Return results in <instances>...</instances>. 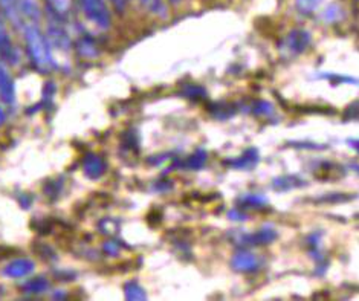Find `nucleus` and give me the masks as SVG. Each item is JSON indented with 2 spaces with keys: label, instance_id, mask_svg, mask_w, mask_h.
Returning a JSON list of instances; mask_svg holds the SVG:
<instances>
[{
  "label": "nucleus",
  "instance_id": "f257e3e1",
  "mask_svg": "<svg viewBox=\"0 0 359 301\" xmlns=\"http://www.w3.org/2000/svg\"><path fill=\"white\" fill-rule=\"evenodd\" d=\"M25 43H27V53L32 66L41 74L50 72L55 66L53 48L45 34L39 28V23H27L23 28Z\"/></svg>",
  "mask_w": 359,
  "mask_h": 301
},
{
  "label": "nucleus",
  "instance_id": "f03ea898",
  "mask_svg": "<svg viewBox=\"0 0 359 301\" xmlns=\"http://www.w3.org/2000/svg\"><path fill=\"white\" fill-rule=\"evenodd\" d=\"M79 4L84 15H86L93 25H97L101 29L110 28L112 15H110L107 4L104 0H79Z\"/></svg>",
  "mask_w": 359,
  "mask_h": 301
},
{
  "label": "nucleus",
  "instance_id": "7ed1b4c3",
  "mask_svg": "<svg viewBox=\"0 0 359 301\" xmlns=\"http://www.w3.org/2000/svg\"><path fill=\"white\" fill-rule=\"evenodd\" d=\"M0 57L6 65L19 63V51H17L14 41L8 32L6 25L0 19Z\"/></svg>",
  "mask_w": 359,
  "mask_h": 301
},
{
  "label": "nucleus",
  "instance_id": "20e7f679",
  "mask_svg": "<svg viewBox=\"0 0 359 301\" xmlns=\"http://www.w3.org/2000/svg\"><path fill=\"white\" fill-rule=\"evenodd\" d=\"M311 34L304 29H294L287 34V37L283 41V49L287 54L295 55L302 54L303 51L309 46Z\"/></svg>",
  "mask_w": 359,
  "mask_h": 301
},
{
  "label": "nucleus",
  "instance_id": "39448f33",
  "mask_svg": "<svg viewBox=\"0 0 359 301\" xmlns=\"http://www.w3.org/2000/svg\"><path fill=\"white\" fill-rule=\"evenodd\" d=\"M0 11H2L5 19L10 22L14 28H25V17L22 13L20 0H0Z\"/></svg>",
  "mask_w": 359,
  "mask_h": 301
},
{
  "label": "nucleus",
  "instance_id": "423d86ee",
  "mask_svg": "<svg viewBox=\"0 0 359 301\" xmlns=\"http://www.w3.org/2000/svg\"><path fill=\"white\" fill-rule=\"evenodd\" d=\"M0 98H2L4 102L6 105H13L15 100V86L14 80L8 71L6 63L0 57Z\"/></svg>",
  "mask_w": 359,
  "mask_h": 301
},
{
  "label": "nucleus",
  "instance_id": "0eeeda50",
  "mask_svg": "<svg viewBox=\"0 0 359 301\" xmlns=\"http://www.w3.org/2000/svg\"><path fill=\"white\" fill-rule=\"evenodd\" d=\"M231 266H233V269L237 272H252L260 266V260L254 253L241 251L233 257Z\"/></svg>",
  "mask_w": 359,
  "mask_h": 301
},
{
  "label": "nucleus",
  "instance_id": "6e6552de",
  "mask_svg": "<svg viewBox=\"0 0 359 301\" xmlns=\"http://www.w3.org/2000/svg\"><path fill=\"white\" fill-rule=\"evenodd\" d=\"M83 171L89 179H100L106 173V162L95 153H88L83 159Z\"/></svg>",
  "mask_w": 359,
  "mask_h": 301
},
{
  "label": "nucleus",
  "instance_id": "1a4fd4ad",
  "mask_svg": "<svg viewBox=\"0 0 359 301\" xmlns=\"http://www.w3.org/2000/svg\"><path fill=\"white\" fill-rule=\"evenodd\" d=\"M34 268H36V265H34L32 260L15 259L5 266L4 274L6 277H11V279H23L27 277V275H29L34 271Z\"/></svg>",
  "mask_w": 359,
  "mask_h": 301
},
{
  "label": "nucleus",
  "instance_id": "9d476101",
  "mask_svg": "<svg viewBox=\"0 0 359 301\" xmlns=\"http://www.w3.org/2000/svg\"><path fill=\"white\" fill-rule=\"evenodd\" d=\"M276 239H277V231L273 229V227L266 225V227H262L252 234L242 236L241 240L242 243H246V245H266V243H272Z\"/></svg>",
  "mask_w": 359,
  "mask_h": 301
},
{
  "label": "nucleus",
  "instance_id": "9b49d317",
  "mask_svg": "<svg viewBox=\"0 0 359 301\" xmlns=\"http://www.w3.org/2000/svg\"><path fill=\"white\" fill-rule=\"evenodd\" d=\"M257 162H259V152L255 149H250L246 150L242 156L228 161V164L237 170H251L252 167L257 166Z\"/></svg>",
  "mask_w": 359,
  "mask_h": 301
},
{
  "label": "nucleus",
  "instance_id": "f8f14e48",
  "mask_svg": "<svg viewBox=\"0 0 359 301\" xmlns=\"http://www.w3.org/2000/svg\"><path fill=\"white\" fill-rule=\"evenodd\" d=\"M45 2L49 8V13L53 14L57 20L66 19L71 13L72 0H45Z\"/></svg>",
  "mask_w": 359,
  "mask_h": 301
},
{
  "label": "nucleus",
  "instance_id": "ddd939ff",
  "mask_svg": "<svg viewBox=\"0 0 359 301\" xmlns=\"http://www.w3.org/2000/svg\"><path fill=\"white\" fill-rule=\"evenodd\" d=\"M23 289H25V292H29V294H41V292L49 289V281L43 277L31 279L29 281L25 283Z\"/></svg>",
  "mask_w": 359,
  "mask_h": 301
},
{
  "label": "nucleus",
  "instance_id": "4468645a",
  "mask_svg": "<svg viewBox=\"0 0 359 301\" xmlns=\"http://www.w3.org/2000/svg\"><path fill=\"white\" fill-rule=\"evenodd\" d=\"M124 294L127 300H145L147 295H145V290L142 286H140L136 281H129L124 286Z\"/></svg>",
  "mask_w": 359,
  "mask_h": 301
},
{
  "label": "nucleus",
  "instance_id": "2eb2a0df",
  "mask_svg": "<svg viewBox=\"0 0 359 301\" xmlns=\"http://www.w3.org/2000/svg\"><path fill=\"white\" fill-rule=\"evenodd\" d=\"M323 0H295V6L298 13L302 14H312L318 10Z\"/></svg>",
  "mask_w": 359,
  "mask_h": 301
},
{
  "label": "nucleus",
  "instance_id": "dca6fc26",
  "mask_svg": "<svg viewBox=\"0 0 359 301\" xmlns=\"http://www.w3.org/2000/svg\"><path fill=\"white\" fill-rule=\"evenodd\" d=\"M241 201L246 208H260V206H264L268 203L266 197H263L260 194H245Z\"/></svg>",
  "mask_w": 359,
  "mask_h": 301
},
{
  "label": "nucleus",
  "instance_id": "f3484780",
  "mask_svg": "<svg viewBox=\"0 0 359 301\" xmlns=\"http://www.w3.org/2000/svg\"><path fill=\"white\" fill-rule=\"evenodd\" d=\"M341 17H343V11H341V8L338 5L327 6L321 14V19L326 23H335L341 19Z\"/></svg>",
  "mask_w": 359,
  "mask_h": 301
},
{
  "label": "nucleus",
  "instance_id": "a211bd4d",
  "mask_svg": "<svg viewBox=\"0 0 359 301\" xmlns=\"http://www.w3.org/2000/svg\"><path fill=\"white\" fill-rule=\"evenodd\" d=\"M141 4L147 8V10L156 15H165L167 10L164 5V0H141Z\"/></svg>",
  "mask_w": 359,
  "mask_h": 301
},
{
  "label": "nucleus",
  "instance_id": "6ab92c4d",
  "mask_svg": "<svg viewBox=\"0 0 359 301\" xmlns=\"http://www.w3.org/2000/svg\"><path fill=\"white\" fill-rule=\"evenodd\" d=\"M205 161H207V152L198 150L190 159H188L187 166H188V168H191V170H199L205 164Z\"/></svg>",
  "mask_w": 359,
  "mask_h": 301
},
{
  "label": "nucleus",
  "instance_id": "aec40b11",
  "mask_svg": "<svg viewBox=\"0 0 359 301\" xmlns=\"http://www.w3.org/2000/svg\"><path fill=\"white\" fill-rule=\"evenodd\" d=\"M252 112L259 116H271L273 114V107L271 102L266 101H257L252 107Z\"/></svg>",
  "mask_w": 359,
  "mask_h": 301
},
{
  "label": "nucleus",
  "instance_id": "412c9836",
  "mask_svg": "<svg viewBox=\"0 0 359 301\" xmlns=\"http://www.w3.org/2000/svg\"><path fill=\"white\" fill-rule=\"evenodd\" d=\"M302 185V182H297L295 178H280L276 179V182H273V187L278 188V190H289V188H294Z\"/></svg>",
  "mask_w": 359,
  "mask_h": 301
},
{
  "label": "nucleus",
  "instance_id": "4be33fe9",
  "mask_svg": "<svg viewBox=\"0 0 359 301\" xmlns=\"http://www.w3.org/2000/svg\"><path fill=\"white\" fill-rule=\"evenodd\" d=\"M348 145H350V147H352L355 152L359 153V140H350V141H348Z\"/></svg>",
  "mask_w": 359,
  "mask_h": 301
},
{
  "label": "nucleus",
  "instance_id": "5701e85b",
  "mask_svg": "<svg viewBox=\"0 0 359 301\" xmlns=\"http://www.w3.org/2000/svg\"><path fill=\"white\" fill-rule=\"evenodd\" d=\"M5 123H6V114H5V110L0 107V127H2Z\"/></svg>",
  "mask_w": 359,
  "mask_h": 301
}]
</instances>
